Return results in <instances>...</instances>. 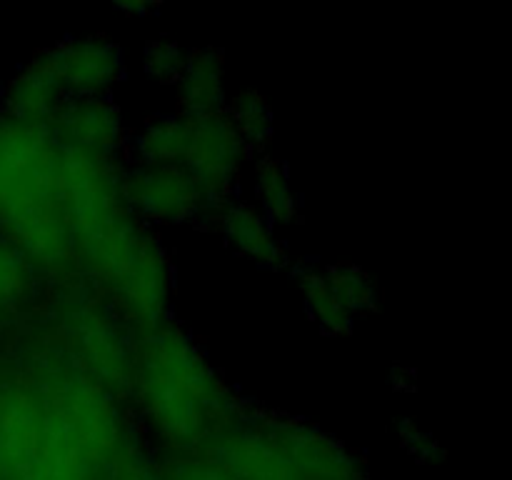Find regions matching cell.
I'll use <instances>...</instances> for the list:
<instances>
[{
	"instance_id": "1",
	"label": "cell",
	"mask_w": 512,
	"mask_h": 480,
	"mask_svg": "<svg viewBox=\"0 0 512 480\" xmlns=\"http://www.w3.org/2000/svg\"><path fill=\"white\" fill-rule=\"evenodd\" d=\"M8 278H10V268H8V265H5L3 255H0V295H3L5 290H8Z\"/></svg>"
}]
</instances>
